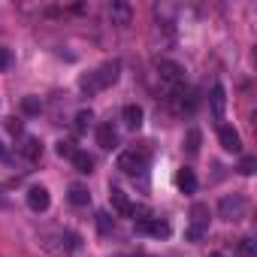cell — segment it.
<instances>
[{
  "label": "cell",
  "mask_w": 257,
  "mask_h": 257,
  "mask_svg": "<svg viewBox=\"0 0 257 257\" xmlns=\"http://www.w3.org/2000/svg\"><path fill=\"white\" fill-rule=\"evenodd\" d=\"M218 140H221V149H224V152H239V149H242V140H239V134L233 131L230 124H221Z\"/></svg>",
  "instance_id": "6"
},
{
  "label": "cell",
  "mask_w": 257,
  "mask_h": 257,
  "mask_svg": "<svg viewBox=\"0 0 257 257\" xmlns=\"http://www.w3.org/2000/svg\"><path fill=\"white\" fill-rule=\"evenodd\" d=\"M143 115H146V112H143V106H137V103H127V106L121 109V118H124L127 127H140V124H143Z\"/></svg>",
  "instance_id": "11"
},
{
  "label": "cell",
  "mask_w": 257,
  "mask_h": 257,
  "mask_svg": "<svg viewBox=\"0 0 257 257\" xmlns=\"http://www.w3.org/2000/svg\"><path fill=\"white\" fill-rule=\"evenodd\" d=\"M115 143H118V134L112 131V124H100L97 127V146L100 149H115Z\"/></svg>",
  "instance_id": "13"
},
{
  "label": "cell",
  "mask_w": 257,
  "mask_h": 257,
  "mask_svg": "<svg viewBox=\"0 0 257 257\" xmlns=\"http://www.w3.org/2000/svg\"><path fill=\"white\" fill-rule=\"evenodd\" d=\"M239 173H242V176H254V173H257V158H254V155H245V158L239 161Z\"/></svg>",
  "instance_id": "22"
},
{
  "label": "cell",
  "mask_w": 257,
  "mask_h": 257,
  "mask_svg": "<svg viewBox=\"0 0 257 257\" xmlns=\"http://www.w3.org/2000/svg\"><path fill=\"white\" fill-rule=\"evenodd\" d=\"M49 203H52V197H49V191H46V188H40V185H37V188H31V191H28V206H31L34 212H46V209H49Z\"/></svg>",
  "instance_id": "7"
},
{
  "label": "cell",
  "mask_w": 257,
  "mask_h": 257,
  "mask_svg": "<svg viewBox=\"0 0 257 257\" xmlns=\"http://www.w3.org/2000/svg\"><path fill=\"white\" fill-rule=\"evenodd\" d=\"M79 88H82L85 94H97V91H100V85H97V79H94V73H88V76H82V79H79Z\"/></svg>",
  "instance_id": "23"
},
{
  "label": "cell",
  "mask_w": 257,
  "mask_h": 257,
  "mask_svg": "<svg viewBox=\"0 0 257 257\" xmlns=\"http://www.w3.org/2000/svg\"><path fill=\"white\" fill-rule=\"evenodd\" d=\"M40 109H43L40 97H22V112L25 115H40Z\"/></svg>",
  "instance_id": "20"
},
{
  "label": "cell",
  "mask_w": 257,
  "mask_h": 257,
  "mask_svg": "<svg viewBox=\"0 0 257 257\" xmlns=\"http://www.w3.org/2000/svg\"><path fill=\"white\" fill-rule=\"evenodd\" d=\"M70 203L73 206H88L91 203V194H88V188H82V185H70Z\"/></svg>",
  "instance_id": "17"
},
{
  "label": "cell",
  "mask_w": 257,
  "mask_h": 257,
  "mask_svg": "<svg viewBox=\"0 0 257 257\" xmlns=\"http://www.w3.org/2000/svg\"><path fill=\"white\" fill-rule=\"evenodd\" d=\"M109 19H112V25H131V7L124 0H115L109 7Z\"/></svg>",
  "instance_id": "9"
},
{
  "label": "cell",
  "mask_w": 257,
  "mask_h": 257,
  "mask_svg": "<svg viewBox=\"0 0 257 257\" xmlns=\"http://www.w3.org/2000/svg\"><path fill=\"white\" fill-rule=\"evenodd\" d=\"M76 152H79V149H76V146H73V143H64V140H61V143H58V155H61V158H73V155H76Z\"/></svg>",
  "instance_id": "25"
},
{
  "label": "cell",
  "mask_w": 257,
  "mask_h": 257,
  "mask_svg": "<svg viewBox=\"0 0 257 257\" xmlns=\"http://www.w3.org/2000/svg\"><path fill=\"white\" fill-rule=\"evenodd\" d=\"M200 143H203V134L197 131V127H191V131H188V140H185V149H188L191 155H197V152H200Z\"/></svg>",
  "instance_id": "19"
},
{
  "label": "cell",
  "mask_w": 257,
  "mask_h": 257,
  "mask_svg": "<svg viewBox=\"0 0 257 257\" xmlns=\"http://www.w3.org/2000/svg\"><path fill=\"white\" fill-rule=\"evenodd\" d=\"M176 185H179V191H185V194H194V191H197V176H194V170L182 167V170L176 173Z\"/></svg>",
  "instance_id": "10"
},
{
  "label": "cell",
  "mask_w": 257,
  "mask_h": 257,
  "mask_svg": "<svg viewBox=\"0 0 257 257\" xmlns=\"http://www.w3.org/2000/svg\"><path fill=\"white\" fill-rule=\"evenodd\" d=\"M70 161H73V167H76L79 173H85V176H88V173H94V158H91V155H85V152H76Z\"/></svg>",
  "instance_id": "16"
},
{
  "label": "cell",
  "mask_w": 257,
  "mask_h": 257,
  "mask_svg": "<svg viewBox=\"0 0 257 257\" xmlns=\"http://www.w3.org/2000/svg\"><path fill=\"white\" fill-rule=\"evenodd\" d=\"M191 227L200 230V233L209 227V206H206V203H194V206H191Z\"/></svg>",
  "instance_id": "8"
},
{
  "label": "cell",
  "mask_w": 257,
  "mask_h": 257,
  "mask_svg": "<svg viewBox=\"0 0 257 257\" xmlns=\"http://www.w3.org/2000/svg\"><path fill=\"white\" fill-rule=\"evenodd\" d=\"M209 257H224V254H221V251H215V254H209Z\"/></svg>",
  "instance_id": "31"
},
{
  "label": "cell",
  "mask_w": 257,
  "mask_h": 257,
  "mask_svg": "<svg viewBox=\"0 0 257 257\" xmlns=\"http://www.w3.org/2000/svg\"><path fill=\"white\" fill-rule=\"evenodd\" d=\"M97 227H100V233H109L112 230V215L109 212H100L97 215Z\"/></svg>",
  "instance_id": "24"
},
{
  "label": "cell",
  "mask_w": 257,
  "mask_h": 257,
  "mask_svg": "<svg viewBox=\"0 0 257 257\" xmlns=\"http://www.w3.org/2000/svg\"><path fill=\"white\" fill-rule=\"evenodd\" d=\"M7 127H10V134H22V121H16V118H10Z\"/></svg>",
  "instance_id": "27"
},
{
  "label": "cell",
  "mask_w": 257,
  "mask_h": 257,
  "mask_svg": "<svg viewBox=\"0 0 257 257\" xmlns=\"http://www.w3.org/2000/svg\"><path fill=\"white\" fill-rule=\"evenodd\" d=\"M109 200H112V206H115L121 215H134V206H131V200H127V194H124L121 188H112V191H109Z\"/></svg>",
  "instance_id": "14"
},
{
  "label": "cell",
  "mask_w": 257,
  "mask_h": 257,
  "mask_svg": "<svg viewBox=\"0 0 257 257\" xmlns=\"http://www.w3.org/2000/svg\"><path fill=\"white\" fill-rule=\"evenodd\" d=\"M245 209H248V200H245L242 194L224 197V200H221V206H218V212H221V218H224V221H239V218L245 215Z\"/></svg>",
  "instance_id": "2"
},
{
  "label": "cell",
  "mask_w": 257,
  "mask_h": 257,
  "mask_svg": "<svg viewBox=\"0 0 257 257\" xmlns=\"http://www.w3.org/2000/svg\"><path fill=\"white\" fill-rule=\"evenodd\" d=\"M137 233H149V236L167 239V236H170V224H167V221H161V218H140Z\"/></svg>",
  "instance_id": "5"
},
{
  "label": "cell",
  "mask_w": 257,
  "mask_h": 257,
  "mask_svg": "<svg viewBox=\"0 0 257 257\" xmlns=\"http://www.w3.org/2000/svg\"><path fill=\"white\" fill-rule=\"evenodd\" d=\"M4 155H7V149H4V143H0V158H4Z\"/></svg>",
  "instance_id": "30"
},
{
  "label": "cell",
  "mask_w": 257,
  "mask_h": 257,
  "mask_svg": "<svg viewBox=\"0 0 257 257\" xmlns=\"http://www.w3.org/2000/svg\"><path fill=\"white\" fill-rule=\"evenodd\" d=\"M22 155H25L28 161H40V158H43V143L34 140V137H25V143H22Z\"/></svg>",
  "instance_id": "15"
},
{
  "label": "cell",
  "mask_w": 257,
  "mask_h": 257,
  "mask_svg": "<svg viewBox=\"0 0 257 257\" xmlns=\"http://www.w3.org/2000/svg\"><path fill=\"white\" fill-rule=\"evenodd\" d=\"M236 257H257V248L251 239H239L236 242Z\"/></svg>",
  "instance_id": "21"
},
{
  "label": "cell",
  "mask_w": 257,
  "mask_h": 257,
  "mask_svg": "<svg viewBox=\"0 0 257 257\" xmlns=\"http://www.w3.org/2000/svg\"><path fill=\"white\" fill-rule=\"evenodd\" d=\"M91 121H94V112H91V109H82V112H76V124H73V127H76V134H85Z\"/></svg>",
  "instance_id": "18"
},
{
  "label": "cell",
  "mask_w": 257,
  "mask_h": 257,
  "mask_svg": "<svg viewBox=\"0 0 257 257\" xmlns=\"http://www.w3.org/2000/svg\"><path fill=\"white\" fill-rule=\"evenodd\" d=\"M7 67H10V52H7V49H0V73H4Z\"/></svg>",
  "instance_id": "26"
},
{
  "label": "cell",
  "mask_w": 257,
  "mask_h": 257,
  "mask_svg": "<svg viewBox=\"0 0 257 257\" xmlns=\"http://www.w3.org/2000/svg\"><path fill=\"white\" fill-rule=\"evenodd\" d=\"M7 206V197H4V191H0V209H4Z\"/></svg>",
  "instance_id": "29"
},
{
  "label": "cell",
  "mask_w": 257,
  "mask_h": 257,
  "mask_svg": "<svg viewBox=\"0 0 257 257\" xmlns=\"http://www.w3.org/2000/svg\"><path fill=\"white\" fill-rule=\"evenodd\" d=\"M118 73H121V64H118V61H106L100 70H94V79H97L100 91L109 88V85H115V82H118Z\"/></svg>",
  "instance_id": "4"
},
{
  "label": "cell",
  "mask_w": 257,
  "mask_h": 257,
  "mask_svg": "<svg viewBox=\"0 0 257 257\" xmlns=\"http://www.w3.org/2000/svg\"><path fill=\"white\" fill-rule=\"evenodd\" d=\"M158 76H161V82L167 85V91L185 85V70H182L176 61H161V64H158Z\"/></svg>",
  "instance_id": "1"
},
{
  "label": "cell",
  "mask_w": 257,
  "mask_h": 257,
  "mask_svg": "<svg viewBox=\"0 0 257 257\" xmlns=\"http://www.w3.org/2000/svg\"><path fill=\"white\" fill-rule=\"evenodd\" d=\"M200 236H203V233H200V230H194V227H188V239H191V242H197V239H200Z\"/></svg>",
  "instance_id": "28"
},
{
  "label": "cell",
  "mask_w": 257,
  "mask_h": 257,
  "mask_svg": "<svg viewBox=\"0 0 257 257\" xmlns=\"http://www.w3.org/2000/svg\"><path fill=\"white\" fill-rule=\"evenodd\" d=\"M224 106H227V91H224V85L218 82V85L212 88V112H215L218 121L224 118Z\"/></svg>",
  "instance_id": "12"
},
{
  "label": "cell",
  "mask_w": 257,
  "mask_h": 257,
  "mask_svg": "<svg viewBox=\"0 0 257 257\" xmlns=\"http://www.w3.org/2000/svg\"><path fill=\"white\" fill-rule=\"evenodd\" d=\"M118 170H121V173H127V176L146 173V155H137V152H121V155H118Z\"/></svg>",
  "instance_id": "3"
}]
</instances>
